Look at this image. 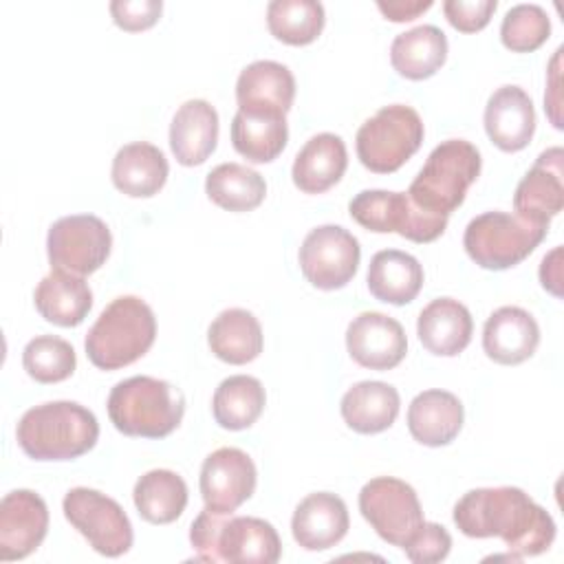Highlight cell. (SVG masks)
Masks as SVG:
<instances>
[{
  "instance_id": "obj_1",
  "label": "cell",
  "mask_w": 564,
  "mask_h": 564,
  "mask_svg": "<svg viewBox=\"0 0 564 564\" xmlns=\"http://www.w3.org/2000/svg\"><path fill=\"white\" fill-rule=\"evenodd\" d=\"M454 524L467 538H500L518 557L544 553L555 540L551 513L520 487H480L454 505Z\"/></svg>"
},
{
  "instance_id": "obj_2",
  "label": "cell",
  "mask_w": 564,
  "mask_h": 564,
  "mask_svg": "<svg viewBox=\"0 0 564 564\" xmlns=\"http://www.w3.org/2000/svg\"><path fill=\"white\" fill-rule=\"evenodd\" d=\"M15 438L33 460H73L95 447L99 423L75 401H48L22 414Z\"/></svg>"
},
{
  "instance_id": "obj_3",
  "label": "cell",
  "mask_w": 564,
  "mask_h": 564,
  "mask_svg": "<svg viewBox=\"0 0 564 564\" xmlns=\"http://www.w3.org/2000/svg\"><path fill=\"white\" fill-rule=\"evenodd\" d=\"M156 337V317L137 295L115 297L86 333V355L99 370H119L141 359Z\"/></svg>"
},
{
  "instance_id": "obj_4",
  "label": "cell",
  "mask_w": 564,
  "mask_h": 564,
  "mask_svg": "<svg viewBox=\"0 0 564 564\" xmlns=\"http://www.w3.org/2000/svg\"><path fill=\"white\" fill-rule=\"evenodd\" d=\"M110 423L126 436L165 438L185 414V397L170 381L137 375L119 381L108 394Z\"/></svg>"
},
{
  "instance_id": "obj_5",
  "label": "cell",
  "mask_w": 564,
  "mask_h": 564,
  "mask_svg": "<svg viewBox=\"0 0 564 564\" xmlns=\"http://www.w3.org/2000/svg\"><path fill=\"white\" fill-rule=\"evenodd\" d=\"M480 165L482 159L474 143L447 139L430 152L405 194L423 212L447 218L465 200L469 185L480 174Z\"/></svg>"
},
{
  "instance_id": "obj_6",
  "label": "cell",
  "mask_w": 564,
  "mask_h": 564,
  "mask_svg": "<svg viewBox=\"0 0 564 564\" xmlns=\"http://www.w3.org/2000/svg\"><path fill=\"white\" fill-rule=\"evenodd\" d=\"M549 227L507 212H485L463 234L467 256L482 269L505 271L520 264L546 238Z\"/></svg>"
},
{
  "instance_id": "obj_7",
  "label": "cell",
  "mask_w": 564,
  "mask_h": 564,
  "mask_svg": "<svg viewBox=\"0 0 564 564\" xmlns=\"http://www.w3.org/2000/svg\"><path fill=\"white\" fill-rule=\"evenodd\" d=\"M423 134V121L414 108L383 106L357 130V156L366 170L392 174L421 148Z\"/></svg>"
},
{
  "instance_id": "obj_8",
  "label": "cell",
  "mask_w": 564,
  "mask_h": 564,
  "mask_svg": "<svg viewBox=\"0 0 564 564\" xmlns=\"http://www.w3.org/2000/svg\"><path fill=\"white\" fill-rule=\"evenodd\" d=\"M350 218L377 234H399L412 242H432L445 227V216H434L416 207L405 192L364 189L348 203Z\"/></svg>"
},
{
  "instance_id": "obj_9",
  "label": "cell",
  "mask_w": 564,
  "mask_h": 564,
  "mask_svg": "<svg viewBox=\"0 0 564 564\" xmlns=\"http://www.w3.org/2000/svg\"><path fill=\"white\" fill-rule=\"evenodd\" d=\"M64 516L88 544L106 557H119L130 551L134 533L121 505L90 487H75L64 496Z\"/></svg>"
},
{
  "instance_id": "obj_10",
  "label": "cell",
  "mask_w": 564,
  "mask_h": 564,
  "mask_svg": "<svg viewBox=\"0 0 564 564\" xmlns=\"http://www.w3.org/2000/svg\"><path fill=\"white\" fill-rule=\"evenodd\" d=\"M359 511L377 535L392 546H403L423 522L416 491L392 476H377L361 487Z\"/></svg>"
},
{
  "instance_id": "obj_11",
  "label": "cell",
  "mask_w": 564,
  "mask_h": 564,
  "mask_svg": "<svg viewBox=\"0 0 564 564\" xmlns=\"http://www.w3.org/2000/svg\"><path fill=\"white\" fill-rule=\"evenodd\" d=\"M112 236L108 225L93 214H73L48 227L46 253L53 269L75 275L95 273L110 256Z\"/></svg>"
},
{
  "instance_id": "obj_12",
  "label": "cell",
  "mask_w": 564,
  "mask_h": 564,
  "mask_svg": "<svg viewBox=\"0 0 564 564\" xmlns=\"http://www.w3.org/2000/svg\"><path fill=\"white\" fill-rule=\"evenodd\" d=\"M359 258V240L339 225L311 229L300 247V269L304 278L322 291L346 286L357 273Z\"/></svg>"
},
{
  "instance_id": "obj_13",
  "label": "cell",
  "mask_w": 564,
  "mask_h": 564,
  "mask_svg": "<svg viewBox=\"0 0 564 564\" xmlns=\"http://www.w3.org/2000/svg\"><path fill=\"white\" fill-rule=\"evenodd\" d=\"M258 482L251 456L238 447H218L200 467V496L205 507L216 513L231 516L247 502Z\"/></svg>"
},
{
  "instance_id": "obj_14",
  "label": "cell",
  "mask_w": 564,
  "mask_h": 564,
  "mask_svg": "<svg viewBox=\"0 0 564 564\" xmlns=\"http://www.w3.org/2000/svg\"><path fill=\"white\" fill-rule=\"evenodd\" d=\"M348 355L364 368L390 370L399 366L408 352L403 326L383 313L364 311L346 328Z\"/></svg>"
},
{
  "instance_id": "obj_15",
  "label": "cell",
  "mask_w": 564,
  "mask_h": 564,
  "mask_svg": "<svg viewBox=\"0 0 564 564\" xmlns=\"http://www.w3.org/2000/svg\"><path fill=\"white\" fill-rule=\"evenodd\" d=\"M48 531V509L31 489L9 491L0 502V560L31 555Z\"/></svg>"
},
{
  "instance_id": "obj_16",
  "label": "cell",
  "mask_w": 564,
  "mask_h": 564,
  "mask_svg": "<svg viewBox=\"0 0 564 564\" xmlns=\"http://www.w3.org/2000/svg\"><path fill=\"white\" fill-rule=\"evenodd\" d=\"M564 207V152L562 148L544 150L531 170L522 176L513 194V209L520 218L546 225Z\"/></svg>"
},
{
  "instance_id": "obj_17",
  "label": "cell",
  "mask_w": 564,
  "mask_h": 564,
  "mask_svg": "<svg viewBox=\"0 0 564 564\" xmlns=\"http://www.w3.org/2000/svg\"><path fill=\"white\" fill-rule=\"evenodd\" d=\"M485 132L502 152H518L529 145L535 132L531 97L520 86H500L485 106Z\"/></svg>"
},
{
  "instance_id": "obj_18",
  "label": "cell",
  "mask_w": 564,
  "mask_h": 564,
  "mask_svg": "<svg viewBox=\"0 0 564 564\" xmlns=\"http://www.w3.org/2000/svg\"><path fill=\"white\" fill-rule=\"evenodd\" d=\"M295 97L293 73L273 59H258L245 66L236 82L238 110L286 115Z\"/></svg>"
},
{
  "instance_id": "obj_19",
  "label": "cell",
  "mask_w": 564,
  "mask_h": 564,
  "mask_svg": "<svg viewBox=\"0 0 564 564\" xmlns=\"http://www.w3.org/2000/svg\"><path fill=\"white\" fill-rule=\"evenodd\" d=\"M350 518L346 502L330 494H308L293 511L291 533L293 540L306 551H326L335 546L348 531Z\"/></svg>"
},
{
  "instance_id": "obj_20",
  "label": "cell",
  "mask_w": 564,
  "mask_h": 564,
  "mask_svg": "<svg viewBox=\"0 0 564 564\" xmlns=\"http://www.w3.org/2000/svg\"><path fill=\"white\" fill-rule=\"evenodd\" d=\"M540 344L535 317L520 306L496 308L482 328V348L489 359L502 366L527 361Z\"/></svg>"
},
{
  "instance_id": "obj_21",
  "label": "cell",
  "mask_w": 564,
  "mask_h": 564,
  "mask_svg": "<svg viewBox=\"0 0 564 564\" xmlns=\"http://www.w3.org/2000/svg\"><path fill=\"white\" fill-rule=\"evenodd\" d=\"M218 112L205 99H187L178 106L170 123V148L181 165L205 163L216 150Z\"/></svg>"
},
{
  "instance_id": "obj_22",
  "label": "cell",
  "mask_w": 564,
  "mask_h": 564,
  "mask_svg": "<svg viewBox=\"0 0 564 564\" xmlns=\"http://www.w3.org/2000/svg\"><path fill=\"white\" fill-rule=\"evenodd\" d=\"M282 555L280 535L271 522L251 516L227 518L218 535V557L229 564H275Z\"/></svg>"
},
{
  "instance_id": "obj_23",
  "label": "cell",
  "mask_w": 564,
  "mask_h": 564,
  "mask_svg": "<svg viewBox=\"0 0 564 564\" xmlns=\"http://www.w3.org/2000/svg\"><path fill=\"white\" fill-rule=\"evenodd\" d=\"M471 313L454 297L432 300L416 319V335L421 344L441 357H454L471 341Z\"/></svg>"
},
{
  "instance_id": "obj_24",
  "label": "cell",
  "mask_w": 564,
  "mask_h": 564,
  "mask_svg": "<svg viewBox=\"0 0 564 564\" xmlns=\"http://www.w3.org/2000/svg\"><path fill=\"white\" fill-rule=\"evenodd\" d=\"M463 403L447 390H423L408 408V430L414 441L427 447L452 443L463 427Z\"/></svg>"
},
{
  "instance_id": "obj_25",
  "label": "cell",
  "mask_w": 564,
  "mask_h": 564,
  "mask_svg": "<svg viewBox=\"0 0 564 564\" xmlns=\"http://www.w3.org/2000/svg\"><path fill=\"white\" fill-rule=\"evenodd\" d=\"M348 167V152L341 137L319 132L311 137L293 161V183L304 194H322L341 181Z\"/></svg>"
},
{
  "instance_id": "obj_26",
  "label": "cell",
  "mask_w": 564,
  "mask_h": 564,
  "mask_svg": "<svg viewBox=\"0 0 564 564\" xmlns=\"http://www.w3.org/2000/svg\"><path fill=\"white\" fill-rule=\"evenodd\" d=\"M167 174L170 165L165 154L148 141H134L119 148L110 170L115 187L132 198L154 196L165 185Z\"/></svg>"
},
{
  "instance_id": "obj_27",
  "label": "cell",
  "mask_w": 564,
  "mask_h": 564,
  "mask_svg": "<svg viewBox=\"0 0 564 564\" xmlns=\"http://www.w3.org/2000/svg\"><path fill=\"white\" fill-rule=\"evenodd\" d=\"M37 313L57 326H77L93 306V291L82 275L53 269L40 280L33 293Z\"/></svg>"
},
{
  "instance_id": "obj_28",
  "label": "cell",
  "mask_w": 564,
  "mask_h": 564,
  "mask_svg": "<svg viewBox=\"0 0 564 564\" xmlns=\"http://www.w3.org/2000/svg\"><path fill=\"white\" fill-rule=\"evenodd\" d=\"M366 282L379 302L403 306L419 295L423 286V267L405 251L383 249L370 258Z\"/></svg>"
},
{
  "instance_id": "obj_29",
  "label": "cell",
  "mask_w": 564,
  "mask_h": 564,
  "mask_svg": "<svg viewBox=\"0 0 564 564\" xmlns=\"http://www.w3.org/2000/svg\"><path fill=\"white\" fill-rule=\"evenodd\" d=\"M399 392L386 381H359L339 403L346 425L359 434H379L388 430L399 414Z\"/></svg>"
},
{
  "instance_id": "obj_30",
  "label": "cell",
  "mask_w": 564,
  "mask_h": 564,
  "mask_svg": "<svg viewBox=\"0 0 564 564\" xmlns=\"http://www.w3.org/2000/svg\"><path fill=\"white\" fill-rule=\"evenodd\" d=\"M207 344L220 361L242 366L262 352V326L247 308H225L209 324Z\"/></svg>"
},
{
  "instance_id": "obj_31",
  "label": "cell",
  "mask_w": 564,
  "mask_h": 564,
  "mask_svg": "<svg viewBox=\"0 0 564 564\" xmlns=\"http://www.w3.org/2000/svg\"><path fill=\"white\" fill-rule=\"evenodd\" d=\"M447 59V37L434 24H421L399 33L390 44L392 68L405 79H427Z\"/></svg>"
},
{
  "instance_id": "obj_32",
  "label": "cell",
  "mask_w": 564,
  "mask_h": 564,
  "mask_svg": "<svg viewBox=\"0 0 564 564\" xmlns=\"http://www.w3.org/2000/svg\"><path fill=\"white\" fill-rule=\"evenodd\" d=\"M286 115L238 110L231 121V145L251 163L273 161L286 145Z\"/></svg>"
},
{
  "instance_id": "obj_33",
  "label": "cell",
  "mask_w": 564,
  "mask_h": 564,
  "mask_svg": "<svg viewBox=\"0 0 564 564\" xmlns=\"http://www.w3.org/2000/svg\"><path fill=\"white\" fill-rule=\"evenodd\" d=\"M139 516L152 524H170L187 507V485L172 469H152L143 474L132 491Z\"/></svg>"
},
{
  "instance_id": "obj_34",
  "label": "cell",
  "mask_w": 564,
  "mask_h": 564,
  "mask_svg": "<svg viewBox=\"0 0 564 564\" xmlns=\"http://www.w3.org/2000/svg\"><path fill=\"white\" fill-rule=\"evenodd\" d=\"M267 394L262 383L249 375H231L223 379L212 399V412L225 430H247L262 414Z\"/></svg>"
},
{
  "instance_id": "obj_35",
  "label": "cell",
  "mask_w": 564,
  "mask_h": 564,
  "mask_svg": "<svg viewBox=\"0 0 564 564\" xmlns=\"http://www.w3.org/2000/svg\"><path fill=\"white\" fill-rule=\"evenodd\" d=\"M205 192L212 203L229 212H251L267 196L264 178L240 163H220L205 178Z\"/></svg>"
},
{
  "instance_id": "obj_36",
  "label": "cell",
  "mask_w": 564,
  "mask_h": 564,
  "mask_svg": "<svg viewBox=\"0 0 564 564\" xmlns=\"http://www.w3.org/2000/svg\"><path fill=\"white\" fill-rule=\"evenodd\" d=\"M326 22L322 2L317 0H273L267 7V24L275 40L304 46L317 40Z\"/></svg>"
},
{
  "instance_id": "obj_37",
  "label": "cell",
  "mask_w": 564,
  "mask_h": 564,
  "mask_svg": "<svg viewBox=\"0 0 564 564\" xmlns=\"http://www.w3.org/2000/svg\"><path fill=\"white\" fill-rule=\"evenodd\" d=\"M22 366L37 383H57L75 372V348L57 335L33 337L22 350Z\"/></svg>"
},
{
  "instance_id": "obj_38",
  "label": "cell",
  "mask_w": 564,
  "mask_h": 564,
  "mask_svg": "<svg viewBox=\"0 0 564 564\" xmlns=\"http://www.w3.org/2000/svg\"><path fill=\"white\" fill-rule=\"evenodd\" d=\"M551 35V20L540 4L511 7L500 24V40L513 53H531Z\"/></svg>"
},
{
  "instance_id": "obj_39",
  "label": "cell",
  "mask_w": 564,
  "mask_h": 564,
  "mask_svg": "<svg viewBox=\"0 0 564 564\" xmlns=\"http://www.w3.org/2000/svg\"><path fill=\"white\" fill-rule=\"evenodd\" d=\"M401 549L414 564H434L449 555L452 535L447 533L445 527L423 520L414 535Z\"/></svg>"
},
{
  "instance_id": "obj_40",
  "label": "cell",
  "mask_w": 564,
  "mask_h": 564,
  "mask_svg": "<svg viewBox=\"0 0 564 564\" xmlns=\"http://www.w3.org/2000/svg\"><path fill=\"white\" fill-rule=\"evenodd\" d=\"M496 7V0H445L443 13L456 31L476 33L489 24Z\"/></svg>"
},
{
  "instance_id": "obj_41",
  "label": "cell",
  "mask_w": 564,
  "mask_h": 564,
  "mask_svg": "<svg viewBox=\"0 0 564 564\" xmlns=\"http://www.w3.org/2000/svg\"><path fill=\"white\" fill-rule=\"evenodd\" d=\"M227 520V513H216L212 509H203L189 527V542L196 551V560L200 562H220L218 557V535Z\"/></svg>"
},
{
  "instance_id": "obj_42",
  "label": "cell",
  "mask_w": 564,
  "mask_h": 564,
  "mask_svg": "<svg viewBox=\"0 0 564 564\" xmlns=\"http://www.w3.org/2000/svg\"><path fill=\"white\" fill-rule=\"evenodd\" d=\"M163 11L161 0H115L110 2V15L123 31H145L156 24Z\"/></svg>"
},
{
  "instance_id": "obj_43",
  "label": "cell",
  "mask_w": 564,
  "mask_h": 564,
  "mask_svg": "<svg viewBox=\"0 0 564 564\" xmlns=\"http://www.w3.org/2000/svg\"><path fill=\"white\" fill-rule=\"evenodd\" d=\"M432 7V0H388L377 2V9L392 22H410L425 13Z\"/></svg>"
},
{
  "instance_id": "obj_44",
  "label": "cell",
  "mask_w": 564,
  "mask_h": 564,
  "mask_svg": "<svg viewBox=\"0 0 564 564\" xmlns=\"http://www.w3.org/2000/svg\"><path fill=\"white\" fill-rule=\"evenodd\" d=\"M540 282L549 293L562 297V247H555L542 258Z\"/></svg>"
},
{
  "instance_id": "obj_45",
  "label": "cell",
  "mask_w": 564,
  "mask_h": 564,
  "mask_svg": "<svg viewBox=\"0 0 564 564\" xmlns=\"http://www.w3.org/2000/svg\"><path fill=\"white\" fill-rule=\"evenodd\" d=\"M560 55H562V48H557L555 55H553L551 73H549V90L544 95V110L549 112V117H551V121L557 130L562 128V119H560V106H562V101H560V70H557Z\"/></svg>"
}]
</instances>
